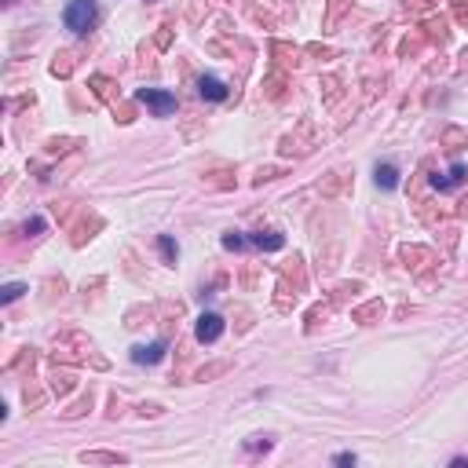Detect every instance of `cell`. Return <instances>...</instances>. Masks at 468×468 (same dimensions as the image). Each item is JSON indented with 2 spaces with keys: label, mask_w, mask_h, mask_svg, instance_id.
<instances>
[{
  "label": "cell",
  "mask_w": 468,
  "mask_h": 468,
  "mask_svg": "<svg viewBox=\"0 0 468 468\" xmlns=\"http://www.w3.org/2000/svg\"><path fill=\"white\" fill-rule=\"evenodd\" d=\"M99 19V8H95V0H70V4L63 8V26L70 33H88L92 26Z\"/></svg>",
  "instance_id": "cell-1"
},
{
  "label": "cell",
  "mask_w": 468,
  "mask_h": 468,
  "mask_svg": "<svg viewBox=\"0 0 468 468\" xmlns=\"http://www.w3.org/2000/svg\"><path fill=\"white\" fill-rule=\"evenodd\" d=\"M136 99H139L143 106H150L158 118H168V113L176 110V95H172V92H161V88H139Z\"/></svg>",
  "instance_id": "cell-2"
},
{
  "label": "cell",
  "mask_w": 468,
  "mask_h": 468,
  "mask_svg": "<svg viewBox=\"0 0 468 468\" xmlns=\"http://www.w3.org/2000/svg\"><path fill=\"white\" fill-rule=\"evenodd\" d=\"M223 315H216V311H202L197 315V325H194V337L202 340V344H216V340L223 337Z\"/></svg>",
  "instance_id": "cell-3"
},
{
  "label": "cell",
  "mask_w": 468,
  "mask_h": 468,
  "mask_svg": "<svg viewBox=\"0 0 468 468\" xmlns=\"http://www.w3.org/2000/svg\"><path fill=\"white\" fill-rule=\"evenodd\" d=\"M197 95H202L205 103H223V99L231 95V88H227L216 74H202L197 77Z\"/></svg>",
  "instance_id": "cell-4"
},
{
  "label": "cell",
  "mask_w": 468,
  "mask_h": 468,
  "mask_svg": "<svg viewBox=\"0 0 468 468\" xmlns=\"http://www.w3.org/2000/svg\"><path fill=\"white\" fill-rule=\"evenodd\" d=\"M165 340H154V344H136L132 348V362L136 366H158L165 359Z\"/></svg>",
  "instance_id": "cell-5"
},
{
  "label": "cell",
  "mask_w": 468,
  "mask_h": 468,
  "mask_svg": "<svg viewBox=\"0 0 468 468\" xmlns=\"http://www.w3.org/2000/svg\"><path fill=\"white\" fill-rule=\"evenodd\" d=\"M461 183H465V165L461 161H453L446 176H439V172L432 176V187L435 191H453V187H461Z\"/></svg>",
  "instance_id": "cell-6"
},
{
  "label": "cell",
  "mask_w": 468,
  "mask_h": 468,
  "mask_svg": "<svg viewBox=\"0 0 468 468\" xmlns=\"http://www.w3.org/2000/svg\"><path fill=\"white\" fill-rule=\"evenodd\" d=\"M373 179H377V187H380V191H395V187H399V168H395L392 161H377Z\"/></svg>",
  "instance_id": "cell-7"
},
{
  "label": "cell",
  "mask_w": 468,
  "mask_h": 468,
  "mask_svg": "<svg viewBox=\"0 0 468 468\" xmlns=\"http://www.w3.org/2000/svg\"><path fill=\"white\" fill-rule=\"evenodd\" d=\"M249 242L257 245V249H267V252H275V249H282V245H286V238H282V234H252Z\"/></svg>",
  "instance_id": "cell-8"
},
{
  "label": "cell",
  "mask_w": 468,
  "mask_h": 468,
  "mask_svg": "<svg viewBox=\"0 0 468 468\" xmlns=\"http://www.w3.org/2000/svg\"><path fill=\"white\" fill-rule=\"evenodd\" d=\"M158 249H161V257H165L168 264H176L179 249H176V242H172V238H168V234H161V238H158Z\"/></svg>",
  "instance_id": "cell-9"
},
{
  "label": "cell",
  "mask_w": 468,
  "mask_h": 468,
  "mask_svg": "<svg viewBox=\"0 0 468 468\" xmlns=\"http://www.w3.org/2000/svg\"><path fill=\"white\" fill-rule=\"evenodd\" d=\"M22 293H26V286H22V282H8V286L0 289V300H4V304H11V300H19Z\"/></svg>",
  "instance_id": "cell-10"
},
{
  "label": "cell",
  "mask_w": 468,
  "mask_h": 468,
  "mask_svg": "<svg viewBox=\"0 0 468 468\" xmlns=\"http://www.w3.org/2000/svg\"><path fill=\"white\" fill-rule=\"evenodd\" d=\"M242 245H245V238H242V234H234V231H231V234H223V249H242Z\"/></svg>",
  "instance_id": "cell-11"
},
{
  "label": "cell",
  "mask_w": 468,
  "mask_h": 468,
  "mask_svg": "<svg viewBox=\"0 0 468 468\" xmlns=\"http://www.w3.org/2000/svg\"><path fill=\"white\" fill-rule=\"evenodd\" d=\"M22 231H26V234H30V231H33V234H37V231H45V216H33V220H26V227H22Z\"/></svg>",
  "instance_id": "cell-12"
},
{
  "label": "cell",
  "mask_w": 468,
  "mask_h": 468,
  "mask_svg": "<svg viewBox=\"0 0 468 468\" xmlns=\"http://www.w3.org/2000/svg\"><path fill=\"white\" fill-rule=\"evenodd\" d=\"M333 461H337V465H355V453H337Z\"/></svg>",
  "instance_id": "cell-13"
}]
</instances>
